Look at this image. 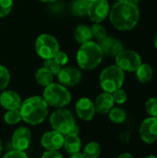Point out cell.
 <instances>
[{"label": "cell", "instance_id": "1", "mask_svg": "<svg viewBox=\"0 0 157 158\" xmlns=\"http://www.w3.org/2000/svg\"><path fill=\"white\" fill-rule=\"evenodd\" d=\"M109 19L117 30L130 31L139 22L140 9L131 2H117L109 11Z\"/></svg>", "mask_w": 157, "mask_h": 158}, {"label": "cell", "instance_id": "2", "mask_svg": "<svg viewBox=\"0 0 157 158\" xmlns=\"http://www.w3.org/2000/svg\"><path fill=\"white\" fill-rule=\"evenodd\" d=\"M22 119L30 125H38L44 121L49 107L43 97L31 96L27 98L19 107Z\"/></svg>", "mask_w": 157, "mask_h": 158}, {"label": "cell", "instance_id": "3", "mask_svg": "<svg viewBox=\"0 0 157 158\" xmlns=\"http://www.w3.org/2000/svg\"><path fill=\"white\" fill-rule=\"evenodd\" d=\"M103 52L99 44L89 41L82 44L77 53L78 65L83 69H93L102 62Z\"/></svg>", "mask_w": 157, "mask_h": 158}, {"label": "cell", "instance_id": "4", "mask_svg": "<svg viewBox=\"0 0 157 158\" xmlns=\"http://www.w3.org/2000/svg\"><path fill=\"white\" fill-rule=\"evenodd\" d=\"M49 121L53 130L63 135L69 133L79 134V128L76 125L75 118L69 110L58 108L51 115Z\"/></svg>", "mask_w": 157, "mask_h": 158}, {"label": "cell", "instance_id": "5", "mask_svg": "<svg viewBox=\"0 0 157 158\" xmlns=\"http://www.w3.org/2000/svg\"><path fill=\"white\" fill-rule=\"evenodd\" d=\"M43 98L48 105L56 108H61L68 105L71 101L69 91L61 84L52 83L45 87Z\"/></svg>", "mask_w": 157, "mask_h": 158}, {"label": "cell", "instance_id": "6", "mask_svg": "<svg viewBox=\"0 0 157 158\" xmlns=\"http://www.w3.org/2000/svg\"><path fill=\"white\" fill-rule=\"evenodd\" d=\"M125 81V73L117 65L109 66L100 74V85L106 93L113 94L120 89Z\"/></svg>", "mask_w": 157, "mask_h": 158}, {"label": "cell", "instance_id": "7", "mask_svg": "<svg viewBox=\"0 0 157 158\" xmlns=\"http://www.w3.org/2000/svg\"><path fill=\"white\" fill-rule=\"evenodd\" d=\"M36 53L43 59L54 58L59 52V44L57 40L50 34H41L35 42Z\"/></svg>", "mask_w": 157, "mask_h": 158}, {"label": "cell", "instance_id": "8", "mask_svg": "<svg viewBox=\"0 0 157 158\" xmlns=\"http://www.w3.org/2000/svg\"><path fill=\"white\" fill-rule=\"evenodd\" d=\"M116 64L123 71L134 72L142 64V57L134 50L123 49L116 56Z\"/></svg>", "mask_w": 157, "mask_h": 158}, {"label": "cell", "instance_id": "9", "mask_svg": "<svg viewBox=\"0 0 157 158\" xmlns=\"http://www.w3.org/2000/svg\"><path fill=\"white\" fill-rule=\"evenodd\" d=\"M110 7L106 0H93L89 3L87 15L96 23H99L106 19L109 15Z\"/></svg>", "mask_w": 157, "mask_h": 158}, {"label": "cell", "instance_id": "10", "mask_svg": "<svg viewBox=\"0 0 157 158\" xmlns=\"http://www.w3.org/2000/svg\"><path fill=\"white\" fill-rule=\"evenodd\" d=\"M31 142V132L26 127H20L17 129L12 135L11 144L14 150L25 151L29 148Z\"/></svg>", "mask_w": 157, "mask_h": 158}, {"label": "cell", "instance_id": "11", "mask_svg": "<svg viewBox=\"0 0 157 158\" xmlns=\"http://www.w3.org/2000/svg\"><path fill=\"white\" fill-rule=\"evenodd\" d=\"M140 136L146 143L157 141V118L150 117L144 119L140 127Z\"/></svg>", "mask_w": 157, "mask_h": 158}, {"label": "cell", "instance_id": "12", "mask_svg": "<svg viewBox=\"0 0 157 158\" xmlns=\"http://www.w3.org/2000/svg\"><path fill=\"white\" fill-rule=\"evenodd\" d=\"M63 143L64 135L55 130L45 132L41 139V144L46 151H58Z\"/></svg>", "mask_w": 157, "mask_h": 158}, {"label": "cell", "instance_id": "13", "mask_svg": "<svg viewBox=\"0 0 157 158\" xmlns=\"http://www.w3.org/2000/svg\"><path fill=\"white\" fill-rule=\"evenodd\" d=\"M57 79L63 86H75L80 83L81 80V73L78 69L68 67L61 69L57 74Z\"/></svg>", "mask_w": 157, "mask_h": 158}, {"label": "cell", "instance_id": "14", "mask_svg": "<svg viewBox=\"0 0 157 158\" xmlns=\"http://www.w3.org/2000/svg\"><path fill=\"white\" fill-rule=\"evenodd\" d=\"M75 109L78 117L85 121L92 120L96 113L94 104L89 98L86 97L81 98L77 101Z\"/></svg>", "mask_w": 157, "mask_h": 158}, {"label": "cell", "instance_id": "15", "mask_svg": "<svg viewBox=\"0 0 157 158\" xmlns=\"http://www.w3.org/2000/svg\"><path fill=\"white\" fill-rule=\"evenodd\" d=\"M21 103L20 96L14 91H5L0 94V104L6 110L19 109Z\"/></svg>", "mask_w": 157, "mask_h": 158}, {"label": "cell", "instance_id": "16", "mask_svg": "<svg viewBox=\"0 0 157 158\" xmlns=\"http://www.w3.org/2000/svg\"><path fill=\"white\" fill-rule=\"evenodd\" d=\"M94 104L95 111L99 114H107L114 106V99L112 96V94L104 92L101 94H99Z\"/></svg>", "mask_w": 157, "mask_h": 158}, {"label": "cell", "instance_id": "17", "mask_svg": "<svg viewBox=\"0 0 157 158\" xmlns=\"http://www.w3.org/2000/svg\"><path fill=\"white\" fill-rule=\"evenodd\" d=\"M99 45L102 49L103 55L109 56H116L123 50L122 44L118 40L112 37H105L103 41H101Z\"/></svg>", "mask_w": 157, "mask_h": 158}, {"label": "cell", "instance_id": "18", "mask_svg": "<svg viewBox=\"0 0 157 158\" xmlns=\"http://www.w3.org/2000/svg\"><path fill=\"white\" fill-rule=\"evenodd\" d=\"M63 147L65 151L69 155L81 152V138L79 137V134L69 133V134L65 135Z\"/></svg>", "mask_w": 157, "mask_h": 158}, {"label": "cell", "instance_id": "19", "mask_svg": "<svg viewBox=\"0 0 157 158\" xmlns=\"http://www.w3.org/2000/svg\"><path fill=\"white\" fill-rule=\"evenodd\" d=\"M136 77L139 81L143 83H146L150 81L153 78L154 70L153 68L149 64H141L140 67L136 69Z\"/></svg>", "mask_w": 157, "mask_h": 158}, {"label": "cell", "instance_id": "20", "mask_svg": "<svg viewBox=\"0 0 157 158\" xmlns=\"http://www.w3.org/2000/svg\"><path fill=\"white\" fill-rule=\"evenodd\" d=\"M35 80L37 83H39L41 86L46 87L53 83L54 77H53V74L50 71H48L46 69L41 68L35 73Z\"/></svg>", "mask_w": 157, "mask_h": 158}, {"label": "cell", "instance_id": "21", "mask_svg": "<svg viewBox=\"0 0 157 158\" xmlns=\"http://www.w3.org/2000/svg\"><path fill=\"white\" fill-rule=\"evenodd\" d=\"M93 38L91 29L85 25H79L75 30V39L80 44H85Z\"/></svg>", "mask_w": 157, "mask_h": 158}, {"label": "cell", "instance_id": "22", "mask_svg": "<svg viewBox=\"0 0 157 158\" xmlns=\"http://www.w3.org/2000/svg\"><path fill=\"white\" fill-rule=\"evenodd\" d=\"M84 158H98L101 155V147L98 143L96 142H90L88 143L82 153Z\"/></svg>", "mask_w": 157, "mask_h": 158}, {"label": "cell", "instance_id": "23", "mask_svg": "<svg viewBox=\"0 0 157 158\" xmlns=\"http://www.w3.org/2000/svg\"><path fill=\"white\" fill-rule=\"evenodd\" d=\"M89 2L86 0H74L71 4L72 13L77 16H83L87 14Z\"/></svg>", "mask_w": 157, "mask_h": 158}, {"label": "cell", "instance_id": "24", "mask_svg": "<svg viewBox=\"0 0 157 158\" xmlns=\"http://www.w3.org/2000/svg\"><path fill=\"white\" fill-rule=\"evenodd\" d=\"M109 118L112 122L116 124H120L123 123L126 120L127 115L126 112L120 108V107H113L109 112H108Z\"/></svg>", "mask_w": 157, "mask_h": 158}, {"label": "cell", "instance_id": "25", "mask_svg": "<svg viewBox=\"0 0 157 158\" xmlns=\"http://www.w3.org/2000/svg\"><path fill=\"white\" fill-rule=\"evenodd\" d=\"M4 120L8 125H16L22 120V117L19 109L7 110L4 116Z\"/></svg>", "mask_w": 157, "mask_h": 158}, {"label": "cell", "instance_id": "26", "mask_svg": "<svg viewBox=\"0 0 157 158\" xmlns=\"http://www.w3.org/2000/svg\"><path fill=\"white\" fill-rule=\"evenodd\" d=\"M91 31H92L93 37H94L97 41H100V42H101V41H103L105 37H107V36H106V31H105V29L102 25H100V24H98V23L93 24V25L92 26Z\"/></svg>", "mask_w": 157, "mask_h": 158}, {"label": "cell", "instance_id": "27", "mask_svg": "<svg viewBox=\"0 0 157 158\" xmlns=\"http://www.w3.org/2000/svg\"><path fill=\"white\" fill-rule=\"evenodd\" d=\"M43 68L46 69L48 71H50L53 75H57L61 70V66L54 58L45 59L43 63Z\"/></svg>", "mask_w": 157, "mask_h": 158}, {"label": "cell", "instance_id": "28", "mask_svg": "<svg viewBox=\"0 0 157 158\" xmlns=\"http://www.w3.org/2000/svg\"><path fill=\"white\" fill-rule=\"evenodd\" d=\"M10 81V74L8 69L0 65V91L6 88Z\"/></svg>", "mask_w": 157, "mask_h": 158}, {"label": "cell", "instance_id": "29", "mask_svg": "<svg viewBox=\"0 0 157 158\" xmlns=\"http://www.w3.org/2000/svg\"><path fill=\"white\" fill-rule=\"evenodd\" d=\"M145 108L147 113L151 117L157 118V98L156 97H151L147 100L145 104Z\"/></svg>", "mask_w": 157, "mask_h": 158}, {"label": "cell", "instance_id": "30", "mask_svg": "<svg viewBox=\"0 0 157 158\" xmlns=\"http://www.w3.org/2000/svg\"><path fill=\"white\" fill-rule=\"evenodd\" d=\"M13 6L12 0H0V18L6 17L9 14Z\"/></svg>", "mask_w": 157, "mask_h": 158}, {"label": "cell", "instance_id": "31", "mask_svg": "<svg viewBox=\"0 0 157 158\" xmlns=\"http://www.w3.org/2000/svg\"><path fill=\"white\" fill-rule=\"evenodd\" d=\"M112 96H113L114 102L118 104V105H122V104H124L127 101V94L121 88L117 90V91H115L112 94Z\"/></svg>", "mask_w": 157, "mask_h": 158}, {"label": "cell", "instance_id": "32", "mask_svg": "<svg viewBox=\"0 0 157 158\" xmlns=\"http://www.w3.org/2000/svg\"><path fill=\"white\" fill-rule=\"evenodd\" d=\"M54 59L60 65V66H64L68 62V56L65 52H61L59 51L54 57Z\"/></svg>", "mask_w": 157, "mask_h": 158}, {"label": "cell", "instance_id": "33", "mask_svg": "<svg viewBox=\"0 0 157 158\" xmlns=\"http://www.w3.org/2000/svg\"><path fill=\"white\" fill-rule=\"evenodd\" d=\"M3 158H28V156L23 151L13 150V151H10L7 154H6L3 156Z\"/></svg>", "mask_w": 157, "mask_h": 158}, {"label": "cell", "instance_id": "34", "mask_svg": "<svg viewBox=\"0 0 157 158\" xmlns=\"http://www.w3.org/2000/svg\"><path fill=\"white\" fill-rule=\"evenodd\" d=\"M42 158H63L58 151H46L43 154Z\"/></svg>", "mask_w": 157, "mask_h": 158}, {"label": "cell", "instance_id": "35", "mask_svg": "<svg viewBox=\"0 0 157 158\" xmlns=\"http://www.w3.org/2000/svg\"><path fill=\"white\" fill-rule=\"evenodd\" d=\"M69 158H84V156H83V155L81 154V153H75V154H72L70 156H69Z\"/></svg>", "mask_w": 157, "mask_h": 158}, {"label": "cell", "instance_id": "36", "mask_svg": "<svg viewBox=\"0 0 157 158\" xmlns=\"http://www.w3.org/2000/svg\"><path fill=\"white\" fill-rule=\"evenodd\" d=\"M118 158H133V156L130 154H129V153H123Z\"/></svg>", "mask_w": 157, "mask_h": 158}, {"label": "cell", "instance_id": "37", "mask_svg": "<svg viewBox=\"0 0 157 158\" xmlns=\"http://www.w3.org/2000/svg\"><path fill=\"white\" fill-rule=\"evenodd\" d=\"M154 44H155V48H156V49H157V32H156V34H155V36Z\"/></svg>", "mask_w": 157, "mask_h": 158}, {"label": "cell", "instance_id": "38", "mask_svg": "<svg viewBox=\"0 0 157 158\" xmlns=\"http://www.w3.org/2000/svg\"><path fill=\"white\" fill-rule=\"evenodd\" d=\"M130 2L133 3V4H135V5H137L140 2V0H130Z\"/></svg>", "mask_w": 157, "mask_h": 158}, {"label": "cell", "instance_id": "39", "mask_svg": "<svg viewBox=\"0 0 157 158\" xmlns=\"http://www.w3.org/2000/svg\"><path fill=\"white\" fill-rule=\"evenodd\" d=\"M117 2H130V0H116Z\"/></svg>", "mask_w": 157, "mask_h": 158}, {"label": "cell", "instance_id": "40", "mask_svg": "<svg viewBox=\"0 0 157 158\" xmlns=\"http://www.w3.org/2000/svg\"><path fill=\"white\" fill-rule=\"evenodd\" d=\"M2 149H3V146H2V142H1V140H0V155H1V153H2Z\"/></svg>", "mask_w": 157, "mask_h": 158}, {"label": "cell", "instance_id": "41", "mask_svg": "<svg viewBox=\"0 0 157 158\" xmlns=\"http://www.w3.org/2000/svg\"><path fill=\"white\" fill-rule=\"evenodd\" d=\"M41 2H53V1H56V0H39Z\"/></svg>", "mask_w": 157, "mask_h": 158}, {"label": "cell", "instance_id": "42", "mask_svg": "<svg viewBox=\"0 0 157 158\" xmlns=\"http://www.w3.org/2000/svg\"><path fill=\"white\" fill-rule=\"evenodd\" d=\"M143 158H157L156 156H145V157Z\"/></svg>", "mask_w": 157, "mask_h": 158}, {"label": "cell", "instance_id": "43", "mask_svg": "<svg viewBox=\"0 0 157 158\" xmlns=\"http://www.w3.org/2000/svg\"><path fill=\"white\" fill-rule=\"evenodd\" d=\"M86 1H87V2H89V3H90V2H92V1H93V0H86Z\"/></svg>", "mask_w": 157, "mask_h": 158}]
</instances>
